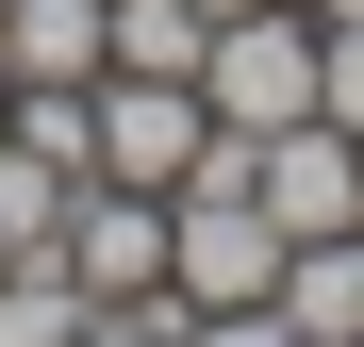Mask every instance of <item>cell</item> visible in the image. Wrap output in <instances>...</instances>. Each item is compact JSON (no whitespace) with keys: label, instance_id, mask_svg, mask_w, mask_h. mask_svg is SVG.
<instances>
[{"label":"cell","instance_id":"cell-1","mask_svg":"<svg viewBox=\"0 0 364 347\" xmlns=\"http://www.w3.org/2000/svg\"><path fill=\"white\" fill-rule=\"evenodd\" d=\"M199 99H215V133H282V116H315V0H249V17H215Z\"/></svg>","mask_w":364,"mask_h":347},{"label":"cell","instance_id":"cell-2","mask_svg":"<svg viewBox=\"0 0 364 347\" xmlns=\"http://www.w3.org/2000/svg\"><path fill=\"white\" fill-rule=\"evenodd\" d=\"M199 149H215V99L182 83V67H100V182L182 199V182H199Z\"/></svg>","mask_w":364,"mask_h":347},{"label":"cell","instance_id":"cell-3","mask_svg":"<svg viewBox=\"0 0 364 347\" xmlns=\"http://www.w3.org/2000/svg\"><path fill=\"white\" fill-rule=\"evenodd\" d=\"M67 265H83V298H166V199L149 182H83L67 199Z\"/></svg>","mask_w":364,"mask_h":347},{"label":"cell","instance_id":"cell-4","mask_svg":"<svg viewBox=\"0 0 364 347\" xmlns=\"http://www.w3.org/2000/svg\"><path fill=\"white\" fill-rule=\"evenodd\" d=\"M116 0H0V83H100Z\"/></svg>","mask_w":364,"mask_h":347},{"label":"cell","instance_id":"cell-5","mask_svg":"<svg viewBox=\"0 0 364 347\" xmlns=\"http://www.w3.org/2000/svg\"><path fill=\"white\" fill-rule=\"evenodd\" d=\"M265 298L298 314V347H364V231H315V248H282Z\"/></svg>","mask_w":364,"mask_h":347},{"label":"cell","instance_id":"cell-6","mask_svg":"<svg viewBox=\"0 0 364 347\" xmlns=\"http://www.w3.org/2000/svg\"><path fill=\"white\" fill-rule=\"evenodd\" d=\"M83 265L67 248H17V265H0V347H83Z\"/></svg>","mask_w":364,"mask_h":347},{"label":"cell","instance_id":"cell-7","mask_svg":"<svg viewBox=\"0 0 364 347\" xmlns=\"http://www.w3.org/2000/svg\"><path fill=\"white\" fill-rule=\"evenodd\" d=\"M67 199H83V165H33L0 133V248H67Z\"/></svg>","mask_w":364,"mask_h":347},{"label":"cell","instance_id":"cell-8","mask_svg":"<svg viewBox=\"0 0 364 347\" xmlns=\"http://www.w3.org/2000/svg\"><path fill=\"white\" fill-rule=\"evenodd\" d=\"M199 50H215L199 0H116V67H182V83H199Z\"/></svg>","mask_w":364,"mask_h":347},{"label":"cell","instance_id":"cell-9","mask_svg":"<svg viewBox=\"0 0 364 347\" xmlns=\"http://www.w3.org/2000/svg\"><path fill=\"white\" fill-rule=\"evenodd\" d=\"M182 331H199L182 281H166V298H100V314H83V347H182Z\"/></svg>","mask_w":364,"mask_h":347},{"label":"cell","instance_id":"cell-10","mask_svg":"<svg viewBox=\"0 0 364 347\" xmlns=\"http://www.w3.org/2000/svg\"><path fill=\"white\" fill-rule=\"evenodd\" d=\"M315 116L364 133V17H315Z\"/></svg>","mask_w":364,"mask_h":347},{"label":"cell","instance_id":"cell-11","mask_svg":"<svg viewBox=\"0 0 364 347\" xmlns=\"http://www.w3.org/2000/svg\"><path fill=\"white\" fill-rule=\"evenodd\" d=\"M315 17H364V0H315Z\"/></svg>","mask_w":364,"mask_h":347}]
</instances>
